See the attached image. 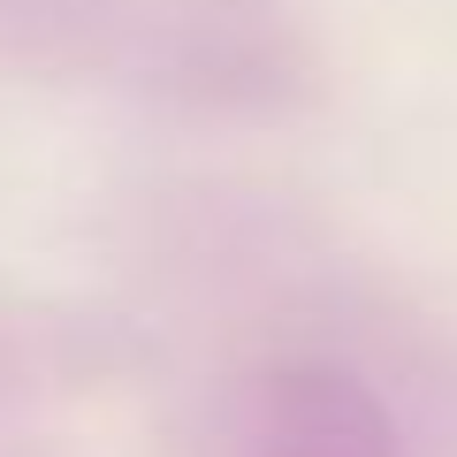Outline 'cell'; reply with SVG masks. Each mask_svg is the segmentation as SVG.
Masks as SVG:
<instances>
[{"mask_svg":"<svg viewBox=\"0 0 457 457\" xmlns=\"http://www.w3.org/2000/svg\"><path fill=\"white\" fill-rule=\"evenodd\" d=\"M38 374H46L38 328L23 320L16 305H0V404H23V396H38Z\"/></svg>","mask_w":457,"mask_h":457,"instance_id":"cell-2","label":"cell"},{"mask_svg":"<svg viewBox=\"0 0 457 457\" xmlns=\"http://www.w3.org/2000/svg\"><path fill=\"white\" fill-rule=\"evenodd\" d=\"M206 457H404L366 389L320 366L252 374L213 420Z\"/></svg>","mask_w":457,"mask_h":457,"instance_id":"cell-1","label":"cell"}]
</instances>
